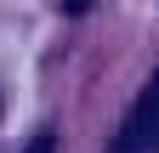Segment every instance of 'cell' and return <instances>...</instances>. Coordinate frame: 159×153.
Wrapping results in <instances>:
<instances>
[{
    "label": "cell",
    "mask_w": 159,
    "mask_h": 153,
    "mask_svg": "<svg viewBox=\"0 0 159 153\" xmlns=\"http://www.w3.org/2000/svg\"><path fill=\"white\" fill-rule=\"evenodd\" d=\"M153 142H159V85H148L136 97V108L125 113V125L108 142V153H153Z\"/></svg>",
    "instance_id": "obj_1"
},
{
    "label": "cell",
    "mask_w": 159,
    "mask_h": 153,
    "mask_svg": "<svg viewBox=\"0 0 159 153\" xmlns=\"http://www.w3.org/2000/svg\"><path fill=\"white\" fill-rule=\"evenodd\" d=\"M51 147H57V130H40V136H34L23 153H51Z\"/></svg>",
    "instance_id": "obj_2"
},
{
    "label": "cell",
    "mask_w": 159,
    "mask_h": 153,
    "mask_svg": "<svg viewBox=\"0 0 159 153\" xmlns=\"http://www.w3.org/2000/svg\"><path fill=\"white\" fill-rule=\"evenodd\" d=\"M57 6H63L68 17H80V11H91V6H97V0H57Z\"/></svg>",
    "instance_id": "obj_3"
}]
</instances>
